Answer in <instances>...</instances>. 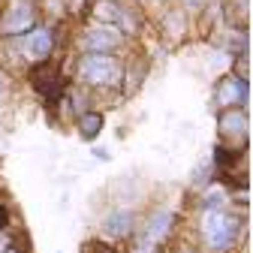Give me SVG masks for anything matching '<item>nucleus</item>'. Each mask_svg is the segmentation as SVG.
<instances>
[{"label":"nucleus","instance_id":"f257e3e1","mask_svg":"<svg viewBox=\"0 0 253 253\" xmlns=\"http://www.w3.org/2000/svg\"><path fill=\"white\" fill-rule=\"evenodd\" d=\"M202 235H205V244L214 253H223L238 238V220L229 211H223V208H205V214H202Z\"/></svg>","mask_w":253,"mask_h":253},{"label":"nucleus","instance_id":"f03ea898","mask_svg":"<svg viewBox=\"0 0 253 253\" xmlns=\"http://www.w3.org/2000/svg\"><path fill=\"white\" fill-rule=\"evenodd\" d=\"M79 73H82V79H84V82L103 87V84H115V82H118L121 67L115 63V57H112V54L87 51V54H84V60H82V67H79Z\"/></svg>","mask_w":253,"mask_h":253},{"label":"nucleus","instance_id":"7ed1b4c3","mask_svg":"<svg viewBox=\"0 0 253 253\" xmlns=\"http://www.w3.org/2000/svg\"><path fill=\"white\" fill-rule=\"evenodd\" d=\"M34 24H37V6L30 3V0H9L6 12L0 15V30H3L6 37L27 34Z\"/></svg>","mask_w":253,"mask_h":253},{"label":"nucleus","instance_id":"20e7f679","mask_svg":"<svg viewBox=\"0 0 253 253\" xmlns=\"http://www.w3.org/2000/svg\"><path fill=\"white\" fill-rule=\"evenodd\" d=\"M54 48V37L48 27H30L21 37V57L24 60H45Z\"/></svg>","mask_w":253,"mask_h":253},{"label":"nucleus","instance_id":"39448f33","mask_svg":"<svg viewBox=\"0 0 253 253\" xmlns=\"http://www.w3.org/2000/svg\"><path fill=\"white\" fill-rule=\"evenodd\" d=\"M220 136L223 145H235V151H241L247 139V115L241 109H226L220 115Z\"/></svg>","mask_w":253,"mask_h":253},{"label":"nucleus","instance_id":"423d86ee","mask_svg":"<svg viewBox=\"0 0 253 253\" xmlns=\"http://www.w3.org/2000/svg\"><path fill=\"white\" fill-rule=\"evenodd\" d=\"M118 40H121V34L115 27H109V24H100V27H90L87 34H84V40H82V45L87 48V51H100V54H109L115 45H118Z\"/></svg>","mask_w":253,"mask_h":253},{"label":"nucleus","instance_id":"0eeeda50","mask_svg":"<svg viewBox=\"0 0 253 253\" xmlns=\"http://www.w3.org/2000/svg\"><path fill=\"white\" fill-rule=\"evenodd\" d=\"M172 226H175V214H172L169 208H160V211H154V214H151V220H148V226H145V241L157 244V241L169 238Z\"/></svg>","mask_w":253,"mask_h":253},{"label":"nucleus","instance_id":"6e6552de","mask_svg":"<svg viewBox=\"0 0 253 253\" xmlns=\"http://www.w3.org/2000/svg\"><path fill=\"white\" fill-rule=\"evenodd\" d=\"M30 82H34V87L42 93V97H57L60 90V82H57V70L51 67V63H40V67H34V73H30Z\"/></svg>","mask_w":253,"mask_h":253},{"label":"nucleus","instance_id":"1a4fd4ad","mask_svg":"<svg viewBox=\"0 0 253 253\" xmlns=\"http://www.w3.org/2000/svg\"><path fill=\"white\" fill-rule=\"evenodd\" d=\"M130 229H133V211H126V208H118L103 220V232L109 238H126Z\"/></svg>","mask_w":253,"mask_h":253},{"label":"nucleus","instance_id":"9d476101","mask_svg":"<svg viewBox=\"0 0 253 253\" xmlns=\"http://www.w3.org/2000/svg\"><path fill=\"white\" fill-rule=\"evenodd\" d=\"M247 100V82L244 79H226V82H220L217 87V103L220 106H232V103H244Z\"/></svg>","mask_w":253,"mask_h":253},{"label":"nucleus","instance_id":"9b49d317","mask_svg":"<svg viewBox=\"0 0 253 253\" xmlns=\"http://www.w3.org/2000/svg\"><path fill=\"white\" fill-rule=\"evenodd\" d=\"M103 115L100 112H82L79 115V133H82V139L84 142H93L100 133H103Z\"/></svg>","mask_w":253,"mask_h":253},{"label":"nucleus","instance_id":"f8f14e48","mask_svg":"<svg viewBox=\"0 0 253 253\" xmlns=\"http://www.w3.org/2000/svg\"><path fill=\"white\" fill-rule=\"evenodd\" d=\"M121 12H124V9L115 3V0H97V3H93V18H97L100 24H112V21H118Z\"/></svg>","mask_w":253,"mask_h":253},{"label":"nucleus","instance_id":"ddd939ff","mask_svg":"<svg viewBox=\"0 0 253 253\" xmlns=\"http://www.w3.org/2000/svg\"><path fill=\"white\" fill-rule=\"evenodd\" d=\"M82 253H115L109 244H103V241H87L84 247H82Z\"/></svg>","mask_w":253,"mask_h":253},{"label":"nucleus","instance_id":"4468645a","mask_svg":"<svg viewBox=\"0 0 253 253\" xmlns=\"http://www.w3.org/2000/svg\"><path fill=\"white\" fill-rule=\"evenodd\" d=\"M133 253H157V250H154V244H151V241H142V244H136V247H133Z\"/></svg>","mask_w":253,"mask_h":253},{"label":"nucleus","instance_id":"2eb2a0df","mask_svg":"<svg viewBox=\"0 0 253 253\" xmlns=\"http://www.w3.org/2000/svg\"><path fill=\"white\" fill-rule=\"evenodd\" d=\"M82 6H84V0H67V9H73V12L82 9Z\"/></svg>","mask_w":253,"mask_h":253},{"label":"nucleus","instance_id":"dca6fc26","mask_svg":"<svg viewBox=\"0 0 253 253\" xmlns=\"http://www.w3.org/2000/svg\"><path fill=\"white\" fill-rule=\"evenodd\" d=\"M6 217H9V211H6L3 202H0V226H6Z\"/></svg>","mask_w":253,"mask_h":253},{"label":"nucleus","instance_id":"f3484780","mask_svg":"<svg viewBox=\"0 0 253 253\" xmlns=\"http://www.w3.org/2000/svg\"><path fill=\"white\" fill-rule=\"evenodd\" d=\"M9 244H12V241H9V235H0V253H3Z\"/></svg>","mask_w":253,"mask_h":253},{"label":"nucleus","instance_id":"a211bd4d","mask_svg":"<svg viewBox=\"0 0 253 253\" xmlns=\"http://www.w3.org/2000/svg\"><path fill=\"white\" fill-rule=\"evenodd\" d=\"M187 3H190V6H199V3H205V0H187Z\"/></svg>","mask_w":253,"mask_h":253},{"label":"nucleus","instance_id":"6ab92c4d","mask_svg":"<svg viewBox=\"0 0 253 253\" xmlns=\"http://www.w3.org/2000/svg\"><path fill=\"white\" fill-rule=\"evenodd\" d=\"M3 253H18V250H15V247H12V244H9V247H6V250H3Z\"/></svg>","mask_w":253,"mask_h":253},{"label":"nucleus","instance_id":"aec40b11","mask_svg":"<svg viewBox=\"0 0 253 253\" xmlns=\"http://www.w3.org/2000/svg\"><path fill=\"white\" fill-rule=\"evenodd\" d=\"M0 97H3V79H0Z\"/></svg>","mask_w":253,"mask_h":253}]
</instances>
